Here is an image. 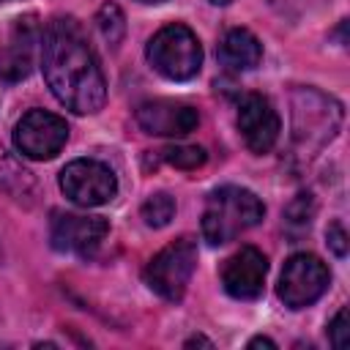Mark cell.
Returning <instances> with one entry per match:
<instances>
[{"label": "cell", "mask_w": 350, "mask_h": 350, "mask_svg": "<svg viewBox=\"0 0 350 350\" xmlns=\"http://www.w3.org/2000/svg\"><path fill=\"white\" fill-rule=\"evenodd\" d=\"M96 22H98L101 36H104L109 44H120V38H123V33H126V19H123V11H120L115 3L101 5Z\"/></svg>", "instance_id": "cell-17"}, {"label": "cell", "mask_w": 350, "mask_h": 350, "mask_svg": "<svg viewBox=\"0 0 350 350\" xmlns=\"http://www.w3.org/2000/svg\"><path fill=\"white\" fill-rule=\"evenodd\" d=\"M194 345H205V347H213V345H211L205 336H191V339L186 342V347H194Z\"/></svg>", "instance_id": "cell-22"}, {"label": "cell", "mask_w": 350, "mask_h": 350, "mask_svg": "<svg viewBox=\"0 0 350 350\" xmlns=\"http://www.w3.org/2000/svg\"><path fill=\"white\" fill-rule=\"evenodd\" d=\"M325 238H328V246L334 249V254H339V257H345V254H347V232H345V227H342L339 221L328 224Z\"/></svg>", "instance_id": "cell-20"}, {"label": "cell", "mask_w": 350, "mask_h": 350, "mask_svg": "<svg viewBox=\"0 0 350 350\" xmlns=\"http://www.w3.org/2000/svg\"><path fill=\"white\" fill-rule=\"evenodd\" d=\"M249 347H276V345H273L268 336H257V339L249 342Z\"/></svg>", "instance_id": "cell-21"}, {"label": "cell", "mask_w": 350, "mask_h": 350, "mask_svg": "<svg viewBox=\"0 0 350 350\" xmlns=\"http://www.w3.org/2000/svg\"><path fill=\"white\" fill-rule=\"evenodd\" d=\"M148 60L161 77L183 82V79H191L200 71L202 46L186 25L172 22V25H164L148 41Z\"/></svg>", "instance_id": "cell-3"}, {"label": "cell", "mask_w": 350, "mask_h": 350, "mask_svg": "<svg viewBox=\"0 0 350 350\" xmlns=\"http://www.w3.org/2000/svg\"><path fill=\"white\" fill-rule=\"evenodd\" d=\"M38 44V19L33 14L16 16L5 33V44L0 46V79L19 82L33 68V55Z\"/></svg>", "instance_id": "cell-10"}, {"label": "cell", "mask_w": 350, "mask_h": 350, "mask_svg": "<svg viewBox=\"0 0 350 350\" xmlns=\"http://www.w3.org/2000/svg\"><path fill=\"white\" fill-rule=\"evenodd\" d=\"M194 265H197V243L191 238H178L150 257V262L142 271V279L164 301H180L194 273Z\"/></svg>", "instance_id": "cell-4"}, {"label": "cell", "mask_w": 350, "mask_h": 350, "mask_svg": "<svg viewBox=\"0 0 350 350\" xmlns=\"http://www.w3.org/2000/svg\"><path fill=\"white\" fill-rule=\"evenodd\" d=\"M219 57L232 71H249L260 63L262 46L257 41V36L249 33L246 27H232L224 33V38L219 44Z\"/></svg>", "instance_id": "cell-14"}, {"label": "cell", "mask_w": 350, "mask_h": 350, "mask_svg": "<svg viewBox=\"0 0 350 350\" xmlns=\"http://www.w3.org/2000/svg\"><path fill=\"white\" fill-rule=\"evenodd\" d=\"M137 123H139L148 134H159V137H186L189 131L197 129L200 115H197V109L189 107V104L156 98V101H145V104L137 107Z\"/></svg>", "instance_id": "cell-13"}, {"label": "cell", "mask_w": 350, "mask_h": 350, "mask_svg": "<svg viewBox=\"0 0 350 350\" xmlns=\"http://www.w3.org/2000/svg\"><path fill=\"white\" fill-rule=\"evenodd\" d=\"M109 232V224L104 216H79V213H55L52 219V246L57 252L68 254H93L104 235Z\"/></svg>", "instance_id": "cell-9"}, {"label": "cell", "mask_w": 350, "mask_h": 350, "mask_svg": "<svg viewBox=\"0 0 350 350\" xmlns=\"http://www.w3.org/2000/svg\"><path fill=\"white\" fill-rule=\"evenodd\" d=\"M265 205L241 186H221L211 191L205 213H202V238L211 246H221L241 232L260 224Z\"/></svg>", "instance_id": "cell-2"}, {"label": "cell", "mask_w": 350, "mask_h": 350, "mask_svg": "<svg viewBox=\"0 0 350 350\" xmlns=\"http://www.w3.org/2000/svg\"><path fill=\"white\" fill-rule=\"evenodd\" d=\"M60 189L71 202H77L82 208H96L115 197L118 180L107 164H101L96 159H77L63 167Z\"/></svg>", "instance_id": "cell-6"}, {"label": "cell", "mask_w": 350, "mask_h": 350, "mask_svg": "<svg viewBox=\"0 0 350 350\" xmlns=\"http://www.w3.org/2000/svg\"><path fill=\"white\" fill-rule=\"evenodd\" d=\"M68 139V126L60 115L46 109H30L14 129V142L27 159H52Z\"/></svg>", "instance_id": "cell-7"}, {"label": "cell", "mask_w": 350, "mask_h": 350, "mask_svg": "<svg viewBox=\"0 0 350 350\" xmlns=\"http://www.w3.org/2000/svg\"><path fill=\"white\" fill-rule=\"evenodd\" d=\"M164 161H170L172 167H180V170H197L205 164V150L200 145H170L161 150Z\"/></svg>", "instance_id": "cell-18"}, {"label": "cell", "mask_w": 350, "mask_h": 350, "mask_svg": "<svg viewBox=\"0 0 350 350\" xmlns=\"http://www.w3.org/2000/svg\"><path fill=\"white\" fill-rule=\"evenodd\" d=\"M139 3H161V0H139Z\"/></svg>", "instance_id": "cell-24"}, {"label": "cell", "mask_w": 350, "mask_h": 350, "mask_svg": "<svg viewBox=\"0 0 350 350\" xmlns=\"http://www.w3.org/2000/svg\"><path fill=\"white\" fill-rule=\"evenodd\" d=\"M0 191L11 194L14 200H30L36 194L33 172L22 167V161L5 148H0Z\"/></svg>", "instance_id": "cell-15"}, {"label": "cell", "mask_w": 350, "mask_h": 350, "mask_svg": "<svg viewBox=\"0 0 350 350\" xmlns=\"http://www.w3.org/2000/svg\"><path fill=\"white\" fill-rule=\"evenodd\" d=\"M41 68L55 98L77 115L98 112L107 101V82L96 52L71 16H57L41 36Z\"/></svg>", "instance_id": "cell-1"}, {"label": "cell", "mask_w": 350, "mask_h": 350, "mask_svg": "<svg viewBox=\"0 0 350 350\" xmlns=\"http://www.w3.org/2000/svg\"><path fill=\"white\" fill-rule=\"evenodd\" d=\"M265 273H268L265 254L254 246H243L232 257H227V262L221 268V284L232 298L254 301V298H260V293L265 287Z\"/></svg>", "instance_id": "cell-12"}, {"label": "cell", "mask_w": 350, "mask_h": 350, "mask_svg": "<svg viewBox=\"0 0 350 350\" xmlns=\"http://www.w3.org/2000/svg\"><path fill=\"white\" fill-rule=\"evenodd\" d=\"M211 3H216V5H224V3H230V0H211Z\"/></svg>", "instance_id": "cell-23"}, {"label": "cell", "mask_w": 350, "mask_h": 350, "mask_svg": "<svg viewBox=\"0 0 350 350\" xmlns=\"http://www.w3.org/2000/svg\"><path fill=\"white\" fill-rule=\"evenodd\" d=\"M238 129H241V137L249 150L268 153L279 139L282 123H279L273 104L262 93H249V96H243V101L238 107Z\"/></svg>", "instance_id": "cell-11"}, {"label": "cell", "mask_w": 350, "mask_h": 350, "mask_svg": "<svg viewBox=\"0 0 350 350\" xmlns=\"http://www.w3.org/2000/svg\"><path fill=\"white\" fill-rule=\"evenodd\" d=\"M298 96L304 104L295 101V139L304 145V150L331 142L342 123V107L314 90H301Z\"/></svg>", "instance_id": "cell-8"}, {"label": "cell", "mask_w": 350, "mask_h": 350, "mask_svg": "<svg viewBox=\"0 0 350 350\" xmlns=\"http://www.w3.org/2000/svg\"><path fill=\"white\" fill-rule=\"evenodd\" d=\"M328 282H331L328 265L320 257L301 252V254H293L284 262L276 293L284 301V306L304 309V306L314 304L328 290Z\"/></svg>", "instance_id": "cell-5"}, {"label": "cell", "mask_w": 350, "mask_h": 350, "mask_svg": "<svg viewBox=\"0 0 350 350\" xmlns=\"http://www.w3.org/2000/svg\"><path fill=\"white\" fill-rule=\"evenodd\" d=\"M172 216H175V200L164 191L148 197L142 205V219L148 227H167Z\"/></svg>", "instance_id": "cell-16"}, {"label": "cell", "mask_w": 350, "mask_h": 350, "mask_svg": "<svg viewBox=\"0 0 350 350\" xmlns=\"http://www.w3.org/2000/svg\"><path fill=\"white\" fill-rule=\"evenodd\" d=\"M0 3H5V0H0Z\"/></svg>", "instance_id": "cell-25"}, {"label": "cell", "mask_w": 350, "mask_h": 350, "mask_svg": "<svg viewBox=\"0 0 350 350\" xmlns=\"http://www.w3.org/2000/svg\"><path fill=\"white\" fill-rule=\"evenodd\" d=\"M328 339H331V345L336 347V350H345L347 347V309L342 306L339 312H336V317L331 320V325H328Z\"/></svg>", "instance_id": "cell-19"}]
</instances>
